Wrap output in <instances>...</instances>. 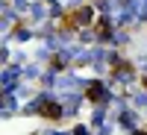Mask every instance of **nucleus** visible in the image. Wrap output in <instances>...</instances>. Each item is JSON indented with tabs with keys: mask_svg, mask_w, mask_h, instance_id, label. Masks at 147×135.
<instances>
[{
	"mask_svg": "<svg viewBox=\"0 0 147 135\" xmlns=\"http://www.w3.org/2000/svg\"><path fill=\"white\" fill-rule=\"evenodd\" d=\"M38 115L41 118H50V120H59V118H62V106H59V103H44Z\"/></svg>",
	"mask_w": 147,
	"mask_h": 135,
	"instance_id": "3",
	"label": "nucleus"
},
{
	"mask_svg": "<svg viewBox=\"0 0 147 135\" xmlns=\"http://www.w3.org/2000/svg\"><path fill=\"white\" fill-rule=\"evenodd\" d=\"M85 24H94V12H91L88 6H82V9H77V12H68L65 21H62V27H65V30H80V27H85Z\"/></svg>",
	"mask_w": 147,
	"mask_h": 135,
	"instance_id": "1",
	"label": "nucleus"
},
{
	"mask_svg": "<svg viewBox=\"0 0 147 135\" xmlns=\"http://www.w3.org/2000/svg\"><path fill=\"white\" fill-rule=\"evenodd\" d=\"M136 135H147V132H136Z\"/></svg>",
	"mask_w": 147,
	"mask_h": 135,
	"instance_id": "6",
	"label": "nucleus"
},
{
	"mask_svg": "<svg viewBox=\"0 0 147 135\" xmlns=\"http://www.w3.org/2000/svg\"><path fill=\"white\" fill-rule=\"evenodd\" d=\"M112 71H118V73H132V68H129V62H112Z\"/></svg>",
	"mask_w": 147,
	"mask_h": 135,
	"instance_id": "4",
	"label": "nucleus"
},
{
	"mask_svg": "<svg viewBox=\"0 0 147 135\" xmlns=\"http://www.w3.org/2000/svg\"><path fill=\"white\" fill-rule=\"evenodd\" d=\"M144 85H147V77H144Z\"/></svg>",
	"mask_w": 147,
	"mask_h": 135,
	"instance_id": "7",
	"label": "nucleus"
},
{
	"mask_svg": "<svg viewBox=\"0 0 147 135\" xmlns=\"http://www.w3.org/2000/svg\"><path fill=\"white\" fill-rule=\"evenodd\" d=\"M97 35H100V38L109 35V21H97Z\"/></svg>",
	"mask_w": 147,
	"mask_h": 135,
	"instance_id": "5",
	"label": "nucleus"
},
{
	"mask_svg": "<svg viewBox=\"0 0 147 135\" xmlns=\"http://www.w3.org/2000/svg\"><path fill=\"white\" fill-rule=\"evenodd\" d=\"M85 97H88L91 103H103V100H106V88H103V82H88V85H85Z\"/></svg>",
	"mask_w": 147,
	"mask_h": 135,
	"instance_id": "2",
	"label": "nucleus"
}]
</instances>
